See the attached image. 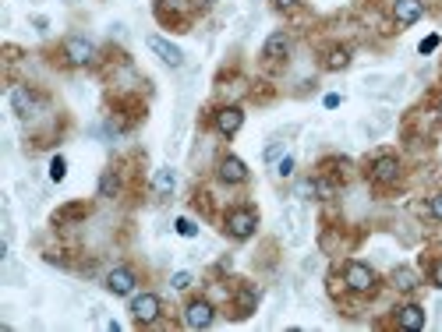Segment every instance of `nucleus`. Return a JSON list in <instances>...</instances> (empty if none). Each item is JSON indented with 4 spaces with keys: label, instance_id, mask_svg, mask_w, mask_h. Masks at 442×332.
<instances>
[{
    "label": "nucleus",
    "instance_id": "4",
    "mask_svg": "<svg viewBox=\"0 0 442 332\" xmlns=\"http://www.w3.org/2000/svg\"><path fill=\"white\" fill-rule=\"evenodd\" d=\"M368 174H372L375 184H396L400 181V159L396 155H379Z\"/></svg>",
    "mask_w": 442,
    "mask_h": 332
},
{
    "label": "nucleus",
    "instance_id": "2",
    "mask_svg": "<svg viewBox=\"0 0 442 332\" xmlns=\"http://www.w3.org/2000/svg\"><path fill=\"white\" fill-rule=\"evenodd\" d=\"M343 279H347V286H350L354 293H372V290H375V272H372L365 262H347Z\"/></svg>",
    "mask_w": 442,
    "mask_h": 332
},
{
    "label": "nucleus",
    "instance_id": "12",
    "mask_svg": "<svg viewBox=\"0 0 442 332\" xmlns=\"http://www.w3.org/2000/svg\"><path fill=\"white\" fill-rule=\"evenodd\" d=\"M396 325L407 328V332L424 328V307H417V304H403V307H396Z\"/></svg>",
    "mask_w": 442,
    "mask_h": 332
},
{
    "label": "nucleus",
    "instance_id": "8",
    "mask_svg": "<svg viewBox=\"0 0 442 332\" xmlns=\"http://www.w3.org/2000/svg\"><path fill=\"white\" fill-rule=\"evenodd\" d=\"M241 124H244V113H241V106H223V110H216V131L220 134H237L241 131Z\"/></svg>",
    "mask_w": 442,
    "mask_h": 332
},
{
    "label": "nucleus",
    "instance_id": "25",
    "mask_svg": "<svg viewBox=\"0 0 442 332\" xmlns=\"http://www.w3.org/2000/svg\"><path fill=\"white\" fill-rule=\"evenodd\" d=\"M276 174H280V177H290V174H294V155H283V159H280V170H276Z\"/></svg>",
    "mask_w": 442,
    "mask_h": 332
},
{
    "label": "nucleus",
    "instance_id": "17",
    "mask_svg": "<svg viewBox=\"0 0 442 332\" xmlns=\"http://www.w3.org/2000/svg\"><path fill=\"white\" fill-rule=\"evenodd\" d=\"M173 184H177V174L170 170V166H163V170L156 174V191H159V195H170Z\"/></svg>",
    "mask_w": 442,
    "mask_h": 332
},
{
    "label": "nucleus",
    "instance_id": "21",
    "mask_svg": "<svg viewBox=\"0 0 442 332\" xmlns=\"http://www.w3.org/2000/svg\"><path fill=\"white\" fill-rule=\"evenodd\" d=\"M64 174H67V159H64V155H53V162H50V177H53V181H64Z\"/></svg>",
    "mask_w": 442,
    "mask_h": 332
},
{
    "label": "nucleus",
    "instance_id": "10",
    "mask_svg": "<svg viewBox=\"0 0 442 332\" xmlns=\"http://www.w3.org/2000/svg\"><path fill=\"white\" fill-rule=\"evenodd\" d=\"M149 50H152V53H159V60H163V64H170V67H181V60H185V53L177 50L173 43H166L163 36H149Z\"/></svg>",
    "mask_w": 442,
    "mask_h": 332
},
{
    "label": "nucleus",
    "instance_id": "13",
    "mask_svg": "<svg viewBox=\"0 0 442 332\" xmlns=\"http://www.w3.org/2000/svg\"><path fill=\"white\" fill-rule=\"evenodd\" d=\"M287 53H290V36L287 32H273L269 39H265V46H262L265 60H283Z\"/></svg>",
    "mask_w": 442,
    "mask_h": 332
},
{
    "label": "nucleus",
    "instance_id": "27",
    "mask_svg": "<svg viewBox=\"0 0 442 332\" xmlns=\"http://www.w3.org/2000/svg\"><path fill=\"white\" fill-rule=\"evenodd\" d=\"M431 279H435V286H442V262L431 269Z\"/></svg>",
    "mask_w": 442,
    "mask_h": 332
},
{
    "label": "nucleus",
    "instance_id": "3",
    "mask_svg": "<svg viewBox=\"0 0 442 332\" xmlns=\"http://www.w3.org/2000/svg\"><path fill=\"white\" fill-rule=\"evenodd\" d=\"M64 57H67L71 67H85V64H93V60H96V46L88 43V39L71 36V39L64 43Z\"/></svg>",
    "mask_w": 442,
    "mask_h": 332
},
{
    "label": "nucleus",
    "instance_id": "14",
    "mask_svg": "<svg viewBox=\"0 0 442 332\" xmlns=\"http://www.w3.org/2000/svg\"><path fill=\"white\" fill-rule=\"evenodd\" d=\"M11 106H15V113H18L22 120L36 117V96H32L29 89H11Z\"/></svg>",
    "mask_w": 442,
    "mask_h": 332
},
{
    "label": "nucleus",
    "instance_id": "22",
    "mask_svg": "<svg viewBox=\"0 0 442 332\" xmlns=\"http://www.w3.org/2000/svg\"><path fill=\"white\" fill-rule=\"evenodd\" d=\"M170 286H173V290H188V286H192V272H177V276L170 279Z\"/></svg>",
    "mask_w": 442,
    "mask_h": 332
},
{
    "label": "nucleus",
    "instance_id": "16",
    "mask_svg": "<svg viewBox=\"0 0 442 332\" xmlns=\"http://www.w3.org/2000/svg\"><path fill=\"white\" fill-rule=\"evenodd\" d=\"M347 64H350V50H347V46L329 50V57H326V67H329V71H343Z\"/></svg>",
    "mask_w": 442,
    "mask_h": 332
},
{
    "label": "nucleus",
    "instance_id": "26",
    "mask_svg": "<svg viewBox=\"0 0 442 332\" xmlns=\"http://www.w3.org/2000/svg\"><path fill=\"white\" fill-rule=\"evenodd\" d=\"M435 46H438V36H428V39H421V46H417V50H421V53H431Z\"/></svg>",
    "mask_w": 442,
    "mask_h": 332
},
{
    "label": "nucleus",
    "instance_id": "23",
    "mask_svg": "<svg viewBox=\"0 0 442 332\" xmlns=\"http://www.w3.org/2000/svg\"><path fill=\"white\" fill-rule=\"evenodd\" d=\"M177 233H181V237H195V233H199V226H195L192 219H177Z\"/></svg>",
    "mask_w": 442,
    "mask_h": 332
},
{
    "label": "nucleus",
    "instance_id": "28",
    "mask_svg": "<svg viewBox=\"0 0 442 332\" xmlns=\"http://www.w3.org/2000/svg\"><path fill=\"white\" fill-rule=\"evenodd\" d=\"M276 4H280V8H294V4H297V0H276Z\"/></svg>",
    "mask_w": 442,
    "mask_h": 332
},
{
    "label": "nucleus",
    "instance_id": "18",
    "mask_svg": "<svg viewBox=\"0 0 442 332\" xmlns=\"http://www.w3.org/2000/svg\"><path fill=\"white\" fill-rule=\"evenodd\" d=\"M393 286H396V290H414V286H417L414 269H396V272H393Z\"/></svg>",
    "mask_w": 442,
    "mask_h": 332
},
{
    "label": "nucleus",
    "instance_id": "11",
    "mask_svg": "<svg viewBox=\"0 0 442 332\" xmlns=\"http://www.w3.org/2000/svg\"><path fill=\"white\" fill-rule=\"evenodd\" d=\"M135 283H138V279H135L131 269H114V272L107 276V290L117 293V297H128V293L135 290Z\"/></svg>",
    "mask_w": 442,
    "mask_h": 332
},
{
    "label": "nucleus",
    "instance_id": "19",
    "mask_svg": "<svg viewBox=\"0 0 442 332\" xmlns=\"http://www.w3.org/2000/svg\"><path fill=\"white\" fill-rule=\"evenodd\" d=\"M117 188H121V184H117V174H114V170H107V174L100 177V195H103V198H114V195H117Z\"/></svg>",
    "mask_w": 442,
    "mask_h": 332
},
{
    "label": "nucleus",
    "instance_id": "20",
    "mask_svg": "<svg viewBox=\"0 0 442 332\" xmlns=\"http://www.w3.org/2000/svg\"><path fill=\"white\" fill-rule=\"evenodd\" d=\"M81 216H88V205H67V209H60V212H57V223H67V219H81Z\"/></svg>",
    "mask_w": 442,
    "mask_h": 332
},
{
    "label": "nucleus",
    "instance_id": "1",
    "mask_svg": "<svg viewBox=\"0 0 442 332\" xmlns=\"http://www.w3.org/2000/svg\"><path fill=\"white\" fill-rule=\"evenodd\" d=\"M255 226H258V216L251 209H230L227 212V233L234 240H248L255 233Z\"/></svg>",
    "mask_w": 442,
    "mask_h": 332
},
{
    "label": "nucleus",
    "instance_id": "15",
    "mask_svg": "<svg viewBox=\"0 0 442 332\" xmlns=\"http://www.w3.org/2000/svg\"><path fill=\"white\" fill-rule=\"evenodd\" d=\"M255 304H258V293H255V286H241L237 290V318H244V314H251L255 311Z\"/></svg>",
    "mask_w": 442,
    "mask_h": 332
},
{
    "label": "nucleus",
    "instance_id": "7",
    "mask_svg": "<svg viewBox=\"0 0 442 332\" xmlns=\"http://www.w3.org/2000/svg\"><path fill=\"white\" fill-rule=\"evenodd\" d=\"M220 181L223 184H244L248 181V166L237 155H223L220 159Z\"/></svg>",
    "mask_w": 442,
    "mask_h": 332
},
{
    "label": "nucleus",
    "instance_id": "5",
    "mask_svg": "<svg viewBox=\"0 0 442 332\" xmlns=\"http://www.w3.org/2000/svg\"><path fill=\"white\" fill-rule=\"evenodd\" d=\"M131 314H135L138 325L156 321V318H159V297H156V293H138V297L131 300Z\"/></svg>",
    "mask_w": 442,
    "mask_h": 332
},
{
    "label": "nucleus",
    "instance_id": "6",
    "mask_svg": "<svg viewBox=\"0 0 442 332\" xmlns=\"http://www.w3.org/2000/svg\"><path fill=\"white\" fill-rule=\"evenodd\" d=\"M213 318H216V311H213L209 300H192V304L185 307V321H188V328H209Z\"/></svg>",
    "mask_w": 442,
    "mask_h": 332
},
{
    "label": "nucleus",
    "instance_id": "24",
    "mask_svg": "<svg viewBox=\"0 0 442 332\" xmlns=\"http://www.w3.org/2000/svg\"><path fill=\"white\" fill-rule=\"evenodd\" d=\"M428 212H431V216H435V219L442 223V191H438V195H435V198L428 202Z\"/></svg>",
    "mask_w": 442,
    "mask_h": 332
},
{
    "label": "nucleus",
    "instance_id": "9",
    "mask_svg": "<svg viewBox=\"0 0 442 332\" xmlns=\"http://www.w3.org/2000/svg\"><path fill=\"white\" fill-rule=\"evenodd\" d=\"M424 15V0H393V18L400 25H414Z\"/></svg>",
    "mask_w": 442,
    "mask_h": 332
}]
</instances>
